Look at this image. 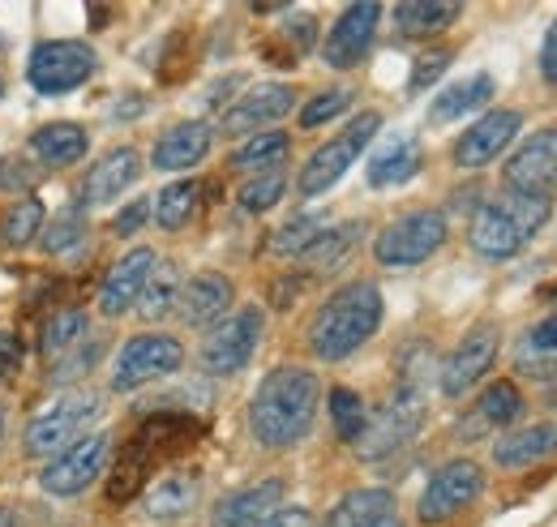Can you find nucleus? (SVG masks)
Masks as SVG:
<instances>
[{
	"label": "nucleus",
	"mask_w": 557,
	"mask_h": 527,
	"mask_svg": "<svg viewBox=\"0 0 557 527\" xmlns=\"http://www.w3.org/2000/svg\"><path fill=\"white\" fill-rule=\"evenodd\" d=\"M322 403V378L305 365H278L249 399V433L267 451H292L309 438Z\"/></svg>",
	"instance_id": "obj_1"
},
{
	"label": "nucleus",
	"mask_w": 557,
	"mask_h": 527,
	"mask_svg": "<svg viewBox=\"0 0 557 527\" xmlns=\"http://www.w3.org/2000/svg\"><path fill=\"white\" fill-rule=\"evenodd\" d=\"M382 292L369 279L344 283L335 296H326V305L313 314L309 322V347L318 360H348L351 352H360L377 327H382Z\"/></svg>",
	"instance_id": "obj_2"
},
{
	"label": "nucleus",
	"mask_w": 557,
	"mask_h": 527,
	"mask_svg": "<svg viewBox=\"0 0 557 527\" xmlns=\"http://www.w3.org/2000/svg\"><path fill=\"white\" fill-rule=\"evenodd\" d=\"M549 210L554 201L545 198H523V194H510L497 201H485L468 228V245L488 258V262H502V258H515L545 223H549Z\"/></svg>",
	"instance_id": "obj_3"
},
{
	"label": "nucleus",
	"mask_w": 557,
	"mask_h": 527,
	"mask_svg": "<svg viewBox=\"0 0 557 527\" xmlns=\"http://www.w3.org/2000/svg\"><path fill=\"white\" fill-rule=\"evenodd\" d=\"M377 130H382V117L377 112H360L348 130H339L326 146H318L309 155V163L300 168V181H296L300 198H322L331 185H339L348 176L351 163L360 159V150L377 137Z\"/></svg>",
	"instance_id": "obj_4"
},
{
	"label": "nucleus",
	"mask_w": 557,
	"mask_h": 527,
	"mask_svg": "<svg viewBox=\"0 0 557 527\" xmlns=\"http://www.w3.org/2000/svg\"><path fill=\"white\" fill-rule=\"evenodd\" d=\"M99 395L95 391H65L48 412H39L30 425H26V438H22V451L30 459H52L61 451H70L77 442V433L99 416Z\"/></svg>",
	"instance_id": "obj_5"
},
{
	"label": "nucleus",
	"mask_w": 557,
	"mask_h": 527,
	"mask_svg": "<svg viewBox=\"0 0 557 527\" xmlns=\"http://www.w3.org/2000/svg\"><path fill=\"white\" fill-rule=\"evenodd\" d=\"M262 330H267V314L258 305H245V309L227 314L223 322H214L210 334L202 339V352H198L202 373H210V378L240 373L253 360V352L262 343Z\"/></svg>",
	"instance_id": "obj_6"
},
{
	"label": "nucleus",
	"mask_w": 557,
	"mask_h": 527,
	"mask_svg": "<svg viewBox=\"0 0 557 527\" xmlns=\"http://www.w3.org/2000/svg\"><path fill=\"white\" fill-rule=\"evenodd\" d=\"M446 245V215L442 210H408L399 215L395 223H386L373 241V258L377 266H391V270H404V266L429 262L437 249Z\"/></svg>",
	"instance_id": "obj_7"
},
{
	"label": "nucleus",
	"mask_w": 557,
	"mask_h": 527,
	"mask_svg": "<svg viewBox=\"0 0 557 527\" xmlns=\"http://www.w3.org/2000/svg\"><path fill=\"white\" fill-rule=\"evenodd\" d=\"M185 365V347L172 334H134L112 360V391H141Z\"/></svg>",
	"instance_id": "obj_8"
},
{
	"label": "nucleus",
	"mask_w": 557,
	"mask_h": 527,
	"mask_svg": "<svg viewBox=\"0 0 557 527\" xmlns=\"http://www.w3.org/2000/svg\"><path fill=\"white\" fill-rule=\"evenodd\" d=\"M481 493H485V471H481V463H472V459L442 463V467L429 476V485H424V493H420V502H417L420 524H446V519H455L459 511H468Z\"/></svg>",
	"instance_id": "obj_9"
},
{
	"label": "nucleus",
	"mask_w": 557,
	"mask_h": 527,
	"mask_svg": "<svg viewBox=\"0 0 557 527\" xmlns=\"http://www.w3.org/2000/svg\"><path fill=\"white\" fill-rule=\"evenodd\" d=\"M420 420H424V395L420 391H404L391 399L377 416H369L364 433L356 438V455L364 463H377L386 455H395L399 446H408L420 433Z\"/></svg>",
	"instance_id": "obj_10"
},
{
	"label": "nucleus",
	"mask_w": 557,
	"mask_h": 527,
	"mask_svg": "<svg viewBox=\"0 0 557 527\" xmlns=\"http://www.w3.org/2000/svg\"><path fill=\"white\" fill-rule=\"evenodd\" d=\"M95 69H99L95 48H86L82 39H52L30 52L26 77L39 95H65V90H77Z\"/></svg>",
	"instance_id": "obj_11"
},
{
	"label": "nucleus",
	"mask_w": 557,
	"mask_h": 527,
	"mask_svg": "<svg viewBox=\"0 0 557 527\" xmlns=\"http://www.w3.org/2000/svg\"><path fill=\"white\" fill-rule=\"evenodd\" d=\"M108 459H112V433H86V438L73 442L70 451H61L57 459L44 467L39 485L52 498H73V493L90 489L108 471Z\"/></svg>",
	"instance_id": "obj_12"
},
{
	"label": "nucleus",
	"mask_w": 557,
	"mask_h": 527,
	"mask_svg": "<svg viewBox=\"0 0 557 527\" xmlns=\"http://www.w3.org/2000/svg\"><path fill=\"white\" fill-rule=\"evenodd\" d=\"M502 181L510 194L554 201L557 194V125L532 133L502 168Z\"/></svg>",
	"instance_id": "obj_13"
},
{
	"label": "nucleus",
	"mask_w": 557,
	"mask_h": 527,
	"mask_svg": "<svg viewBox=\"0 0 557 527\" xmlns=\"http://www.w3.org/2000/svg\"><path fill=\"white\" fill-rule=\"evenodd\" d=\"M497 347H502V339H497V327H472L463 339H459V347L442 360V373H437V382H442V395L459 399L468 395L481 378H485L488 369H493V360H497Z\"/></svg>",
	"instance_id": "obj_14"
},
{
	"label": "nucleus",
	"mask_w": 557,
	"mask_h": 527,
	"mask_svg": "<svg viewBox=\"0 0 557 527\" xmlns=\"http://www.w3.org/2000/svg\"><path fill=\"white\" fill-rule=\"evenodd\" d=\"M377 22H382V4H373V0L348 4L322 39V61L331 69H356L377 39Z\"/></svg>",
	"instance_id": "obj_15"
},
{
	"label": "nucleus",
	"mask_w": 557,
	"mask_h": 527,
	"mask_svg": "<svg viewBox=\"0 0 557 527\" xmlns=\"http://www.w3.org/2000/svg\"><path fill=\"white\" fill-rule=\"evenodd\" d=\"M523 130V117L515 112V108H493L485 112L472 130L459 133V142H455V168H463V172H481L485 163H493L515 137Z\"/></svg>",
	"instance_id": "obj_16"
},
{
	"label": "nucleus",
	"mask_w": 557,
	"mask_h": 527,
	"mask_svg": "<svg viewBox=\"0 0 557 527\" xmlns=\"http://www.w3.org/2000/svg\"><path fill=\"white\" fill-rule=\"evenodd\" d=\"M296 108V90L283 82L253 86L249 95H240L227 112H223V133L227 137H245V133H267V125L283 121Z\"/></svg>",
	"instance_id": "obj_17"
},
{
	"label": "nucleus",
	"mask_w": 557,
	"mask_h": 527,
	"mask_svg": "<svg viewBox=\"0 0 557 527\" xmlns=\"http://www.w3.org/2000/svg\"><path fill=\"white\" fill-rule=\"evenodd\" d=\"M232 301H236V283H232L227 274H219V270H198L194 279H185L181 301H176V314H181L185 327H214V322L227 318Z\"/></svg>",
	"instance_id": "obj_18"
},
{
	"label": "nucleus",
	"mask_w": 557,
	"mask_h": 527,
	"mask_svg": "<svg viewBox=\"0 0 557 527\" xmlns=\"http://www.w3.org/2000/svg\"><path fill=\"white\" fill-rule=\"evenodd\" d=\"M154 249H129L121 262L108 270V279H103V287H99V314L103 318H125L129 309H138L141 301V287H146V279H150V270H154Z\"/></svg>",
	"instance_id": "obj_19"
},
{
	"label": "nucleus",
	"mask_w": 557,
	"mask_h": 527,
	"mask_svg": "<svg viewBox=\"0 0 557 527\" xmlns=\"http://www.w3.org/2000/svg\"><path fill=\"white\" fill-rule=\"evenodd\" d=\"M278 506H283V480L271 476V480H258V485L227 493L210 511V527H262Z\"/></svg>",
	"instance_id": "obj_20"
},
{
	"label": "nucleus",
	"mask_w": 557,
	"mask_h": 527,
	"mask_svg": "<svg viewBox=\"0 0 557 527\" xmlns=\"http://www.w3.org/2000/svg\"><path fill=\"white\" fill-rule=\"evenodd\" d=\"M210 146H214V130L207 121H181V125H172L154 142L150 163L159 172H189V168H198L207 159Z\"/></svg>",
	"instance_id": "obj_21"
},
{
	"label": "nucleus",
	"mask_w": 557,
	"mask_h": 527,
	"mask_svg": "<svg viewBox=\"0 0 557 527\" xmlns=\"http://www.w3.org/2000/svg\"><path fill=\"white\" fill-rule=\"evenodd\" d=\"M141 176V155L134 146H116L108 150L90 172H86V185H82V206H103V201H116L134 181Z\"/></svg>",
	"instance_id": "obj_22"
},
{
	"label": "nucleus",
	"mask_w": 557,
	"mask_h": 527,
	"mask_svg": "<svg viewBox=\"0 0 557 527\" xmlns=\"http://www.w3.org/2000/svg\"><path fill=\"white\" fill-rule=\"evenodd\" d=\"M198 502H202V471H194V467H176L146 489V515L150 519H181Z\"/></svg>",
	"instance_id": "obj_23"
},
{
	"label": "nucleus",
	"mask_w": 557,
	"mask_h": 527,
	"mask_svg": "<svg viewBox=\"0 0 557 527\" xmlns=\"http://www.w3.org/2000/svg\"><path fill=\"white\" fill-rule=\"evenodd\" d=\"M198 433H202V425H198L189 412L163 407V412H154V416L141 425L138 442L159 459V455H181V451H189V446L198 442Z\"/></svg>",
	"instance_id": "obj_24"
},
{
	"label": "nucleus",
	"mask_w": 557,
	"mask_h": 527,
	"mask_svg": "<svg viewBox=\"0 0 557 527\" xmlns=\"http://www.w3.org/2000/svg\"><path fill=\"white\" fill-rule=\"evenodd\" d=\"M488 99H493V77H488V73H472V77H463V82H450V86L429 103V125H450V121H459V117L485 108Z\"/></svg>",
	"instance_id": "obj_25"
},
{
	"label": "nucleus",
	"mask_w": 557,
	"mask_h": 527,
	"mask_svg": "<svg viewBox=\"0 0 557 527\" xmlns=\"http://www.w3.org/2000/svg\"><path fill=\"white\" fill-rule=\"evenodd\" d=\"M424 163L417 137H391L373 159H369V185L373 189H391V185H404L412 181Z\"/></svg>",
	"instance_id": "obj_26"
},
{
	"label": "nucleus",
	"mask_w": 557,
	"mask_h": 527,
	"mask_svg": "<svg viewBox=\"0 0 557 527\" xmlns=\"http://www.w3.org/2000/svg\"><path fill=\"white\" fill-rule=\"evenodd\" d=\"M557 451V425H532V429H519V433H506L493 442V463L497 467H528V463L549 459Z\"/></svg>",
	"instance_id": "obj_27"
},
{
	"label": "nucleus",
	"mask_w": 557,
	"mask_h": 527,
	"mask_svg": "<svg viewBox=\"0 0 557 527\" xmlns=\"http://www.w3.org/2000/svg\"><path fill=\"white\" fill-rule=\"evenodd\" d=\"M360 232H364V223L360 219H351V223H335V228H326L296 262H300V274H326V270H335L339 262H348V254L356 249V241H360Z\"/></svg>",
	"instance_id": "obj_28"
},
{
	"label": "nucleus",
	"mask_w": 557,
	"mask_h": 527,
	"mask_svg": "<svg viewBox=\"0 0 557 527\" xmlns=\"http://www.w3.org/2000/svg\"><path fill=\"white\" fill-rule=\"evenodd\" d=\"M30 150H35L48 168H70L77 159H86L90 137H86L82 125H73V121H57V125H44V130L30 133Z\"/></svg>",
	"instance_id": "obj_29"
},
{
	"label": "nucleus",
	"mask_w": 557,
	"mask_h": 527,
	"mask_svg": "<svg viewBox=\"0 0 557 527\" xmlns=\"http://www.w3.org/2000/svg\"><path fill=\"white\" fill-rule=\"evenodd\" d=\"M459 13L463 4L455 0H408V4H395V26L404 39H429V35H442Z\"/></svg>",
	"instance_id": "obj_30"
},
{
	"label": "nucleus",
	"mask_w": 557,
	"mask_h": 527,
	"mask_svg": "<svg viewBox=\"0 0 557 527\" xmlns=\"http://www.w3.org/2000/svg\"><path fill=\"white\" fill-rule=\"evenodd\" d=\"M287 155H292V137L283 130H267V133H253V137L232 155V168H236V172H258V176H267V172H283Z\"/></svg>",
	"instance_id": "obj_31"
},
{
	"label": "nucleus",
	"mask_w": 557,
	"mask_h": 527,
	"mask_svg": "<svg viewBox=\"0 0 557 527\" xmlns=\"http://www.w3.org/2000/svg\"><path fill=\"white\" fill-rule=\"evenodd\" d=\"M395 515V493L391 489H351L348 498L331 511L326 527H369L377 519Z\"/></svg>",
	"instance_id": "obj_32"
},
{
	"label": "nucleus",
	"mask_w": 557,
	"mask_h": 527,
	"mask_svg": "<svg viewBox=\"0 0 557 527\" xmlns=\"http://www.w3.org/2000/svg\"><path fill=\"white\" fill-rule=\"evenodd\" d=\"M181 287H185L181 266H176V262H154L150 279H146V287H141L138 314L146 318V322L168 318V314L176 309V301H181Z\"/></svg>",
	"instance_id": "obj_33"
},
{
	"label": "nucleus",
	"mask_w": 557,
	"mask_h": 527,
	"mask_svg": "<svg viewBox=\"0 0 557 527\" xmlns=\"http://www.w3.org/2000/svg\"><path fill=\"white\" fill-rule=\"evenodd\" d=\"M150 463H154V455L134 438V442L116 455V467H112V476H108V502H134L141 489H146Z\"/></svg>",
	"instance_id": "obj_34"
},
{
	"label": "nucleus",
	"mask_w": 557,
	"mask_h": 527,
	"mask_svg": "<svg viewBox=\"0 0 557 527\" xmlns=\"http://www.w3.org/2000/svg\"><path fill=\"white\" fill-rule=\"evenodd\" d=\"M86 339H90V314H86V309H61V314L48 318L44 339H39V352H44V360L52 365V360H61L65 352H73L77 343H86Z\"/></svg>",
	"instance_id": "obj_35"
},
{
	"label": "nucleus",
	"mask_w": 557,
	"mask_h": 527,
	"mask_svg": "<svg viewBox=\"0 0 557 527\" xmlns=\"http://www.w3.org/2000/svg\"><path fill=\"white\" fill-rule=\"evenodd\" d=\"M198 181H176V185H168L163 194H154V223L163 228V232H181L189 219H194V210H198Z\"/></svg>",
	"instance_id": "obj_36"
},
{
	"label": "nucleus",
	"mask_w": 557,
	"mask_h": 527,
	"mask_svg": "<svg viewBox=\"0 0 557 527\" xmlns=\"http://www.w3.org/2000/svg\"><path fill=\"white\" fill-rule=\"evenodd\" d=\"M44 232V206L35 198H17L4 206L0 215V241L13 245V249H26L30 241H39Z\"/></svg>",
	"instance_id": "obj_37"
},
{
	"label": "nucleus",
	"mask_w": 557,
	"mask_h": 527,
	"mask_svg": "<svg viewBox=\"0 0 557 527\" xmlns=\"http://www.w3.org/2000/svg\"><path fill=\"white\" fill-rule=\"evenodd\" d=\"M322 232H326V215H322V210H309V215L287 219L275 236H271V245H267V249H271L275 258H300V254H305Z\"/></svg>",
	"instance_id": "obj_38"
},
{
	"label": "nucleus",
	"mask_w": 557,
	"mask_h": 527,
	"mask_svg": "<svg viewBox=\"0 0 557 527\" xmlns=\"http://www.w3.org/2000/svg\"><path fill=\"white\" fill-rule=\"evenodd\" d=\"M523 391L515 387V382H493V387H485V395H481V403H476V416L485 420L488 429H510L519 416H523Z\"/></svg>",
	"instance_id": "obj_39"
},
{
	"label": "nucleus",
	"mask_w": 557,
	"mask_h": 527,
	"mask_svg": "<svg viewBox=\"0 0 557 527\" xmlns=\"http://www.w3.org/2000/svg\"><path fill=\"white\" fill-rule=\"evenodd\" d=\"M326 407H331V425H335L339 442L356 446V438H360L364 425H369V407H364V399L356 395V391H348V387H335V391L326 395Z\"/></svg>",
	"instance_id": "obj_40"
},
{
	"label": "nucleus",
	"mask_w": 557,
	"mask_h": 527,
	"mask_svg": "<svg viewBox=\"0 0 557 527\" xmlns=\"http://www.w3.org/2000/svg\"><path fill=\"white\" fill-rule=\"evenodd\" d=\"M82 241H86V215H82V206L61 210V215L52 219V228H44V236H39L44 254H65V249L82 245Z\"/></svg>",
	"instance_id": "obj_41"
},
{
	"label": "nucleus",
	"mask_w": 557,
	"mask_h": 527,
	"mask_svg": "<svg viewBox=\"0 0 557 527\" xmlns=\"http://www.w3.org/2000/svg\"><path fill=\"white\" fill-rule=\"evenodd\" d=\"M348 108H351V90H348V86L322 90V95H313V99L300 108V130H322V125L339 121Z\"/></svg>",
	"instance_id": "obj_42"
},
{
	"label": "nucleus",
	"mask_w": 557,
	"mask_h": 527,
	"mask_svg": "<svg viewBox=\"0 0 557 527\" xmlns=\"http://www.w3.org/2000/svg\"><path fill=\"white\" fill-rule=\"evenodd\" d=\"M283 189H287V176H283V172H267V176L245 181L240 194H236V201H240L249 215H262V210H271V206L283 198Z\"/></svg>",
	"instance_id": "obj_43"
},
{
	"label": "nucleus",
	"mask_w": 557,
	"mask_h": 527,
	"mask_svg": "<svg viewBox=\"0 0 557 527\" xmlns=\"http://www.w3.org/2000/svg\"><path fill=\"white\" fill-rule=\"evenodd\" d=\"M99 352H103V339H99V334H90L86 343H77V347H73V352H65L61 360H52L48 378H52V382H73V378L90 373V365L99 360Z\"/></svg>",
	"instance_id": "obj_44"
},
{
	"label": "nucleus",
	"mask_w": 557,
	"mask_h": 527,
	"mask_svg": "<svg viewBox=\"0 0 557 527\" xmlns=\"http://www.w3.org/2000/svg\"><path fill=\"white\" fill-rule=\"evenodd\" d=\"M39 176H44V172H39V168H30L26 159H13V155H4V159H0V189H4V194H17V198H22L26 189H35V185H39Z\"/></svg>",
	"instance_id": "obj_45"
},
{
	"label": "nucleus",
	"mask_w": 557,
	"mask_h": 527,
	"mask_svg": "<svg viewBox=\"0 0 557 527\" xmlns=\"http://www.w3.org/2000/svg\"><path fill=\"white\" fill-rule=\"evenodd\" d=\"M450 61H455V52L450 48H433V52H424V57H417V65H412V90H424V86H433L446 69H450Z\"/></svg>",
	"instance_id": "obj_46"
},
{
	"label": "nucleus",
	"mask_w": 557,
	"mask_h": 527,
	"mask_svg": "<svg viewBox=\"0 0 557 527\" xmlns=\"http://www.w3.org/2000/svg\"><path fill=\"white\" fill-rule=\"evenodd\" d=\"M519 373L523 378H557V356H545V352H532L528 343L519 347Z\"/></svg>",
	"instance_id": "obj_47"
},
{
	"label": "nucleus",
	"mask_w": 557,
	"mask_h": 527,
	"mask_svg": "<svg viewBox=\"0 0 557 527\" xmlns=\"http://www.w3.org/2000/svg\"><path fill=\"white\" fill-rule=\"evenodd\" d=\"M150 219V201L146 198H134L125 210H116V219H112V232L116 236H134V232H141V223Z\"/></svg>",
	"instance_id": "obj_48"
},
{
	"label": "nucleus",
	"mask_w": 557,
	"mask_h": 527,
	"mask_svg": "<svg viewBox=\"0 0 557 527\" xmlns=\"http://www.w3.org/2000/svg\"><path fill=\"white\" fill-rule=\"evenodd\" d=\"M283 35L292 39V57H300V52H309L313 48V35H318V22L305 13V17H296V22H287L283 26Z\"/></svg>",
	"instance_id": "obj_49"
},
{
	"label": "nucleus",
	"mask_w": 557,
	"mask_h": 527,
	"mask_svg": "<svg viewBox=\"0 0 557 527\" xmlns=\"http://www.w3.org/2000/svg\"><path fill=\"white\" fill-rule=\"evenodd\" d=\"M528 347L532 352H545V356H557V318H545L541 327L528 334Z\"/></svg>",
	"instance_id": "obj_50"
},
{
	"label": "nucleus",
	"mask_w": 557,
	"mask_h": 527,
	"mask_svg": "<svg viewBox=\"0 0 557 527\" xmlns=\"http://www.w3.org/2000/svg\"><path fill=\"white\" fill-rule=\"evenodd\" d=\"M541 77L557 86V22L545 30V44H541Z\"/></svg>",
	"instance_id": "obj_51"
},
{
	"label": "nucleus",
	"mask_w": 557,
	"mask_h": 527,
	"mask_svg": "<svg viewBox=\"0 0 557 527\" xmlns=\"http://www.w3.org/2000/svg\"><path fill=\"white\" fill-rule=\"evenodd\" d=\"M262 527H313V515L305 506H278Z\"/></svg>",
	"instance_id": "obj_52"
},
{
	"label": "nucleus",
	"mask_w": 557,
	"mask_h": 527,
	"mask_svg": "<svg viewBox=\"0 0 557 527\" xmlns=\"http://www.w3.org/2000/svg\"><path fill=\"white\" fill-rule=\"evenodd\" d=\"M17 365H22V347H17V339H13L9 330H0V382H4Z\"/></svg>",
	"instance_id": "obj_53"
},
{
	"label": "nucleus",
	"mask_w": 557,
	"mask_h": 527,
	"mask_svg": "<svg viewBox=\"0 0 557 527\" xmlns=\"http://www.w3.org/2000/svg\"><path fill=\"white\" fill-rule=\"evenodd\" d=\"M0 527H17V515L9 506H0Z\"/></svg>",
	"instance_id": "obj_54"
},
{
	"label": "nucleus",
	"mask_w": 557,
	"mask_h": 527,
	"mask_svg": "<svg viewBox=\"0 0 557 527\" xmlns=\"http://www.w3.org/2000/svg\"><path fill=\"white\" fill-rule=\"evenodd\" d=\"M369 527H404V524H399V515H391V519H377V524H369Z\"/></svg>",
	"instance_id": "obj_55"
},
{
	"label": "nucleus",
	"mask_w": 557,
	"mask_h": 527,
	"mask_svg": "<svg viewBox=\"0 0 557 527\" xmlns=\"http://www.w3.org/2000/svg\"><path fill=\"white\" fill-rule=\"evenodd\" d=\"M0 446H4V407H0Z\"/></svg>",
	"instance_id": "obj_56"
},
{
	"label": "nucleus",
	"mask_w": 557,
	"mask_h": 527,
	"mask_svg": "<svg viewBox=\"0 0 557 527\" xmlns=\"http://www.w3.org/2000/svg\"><path fill=\"white\" fill-rule=\"evenodd\" d=\"M549 399H554V403H557V378H554V391H549Z\"/></svg>",
	"instance_id": "obj_57"
},
{
	"label": "nucleus",
	"mask_w": 557,
	"mask_h": 527,
	"mask_svg": "<svg viewBox=\"0 0 557 527\" xmlns=\"http://www.w3.org/2000/svg\"><path fill=\"white\" fill-rule=\"evenodd\" d=\"M0 95H4V82H0Z\"/></svg>",
	"instance_id": "obj_58"
}]
</instances>
